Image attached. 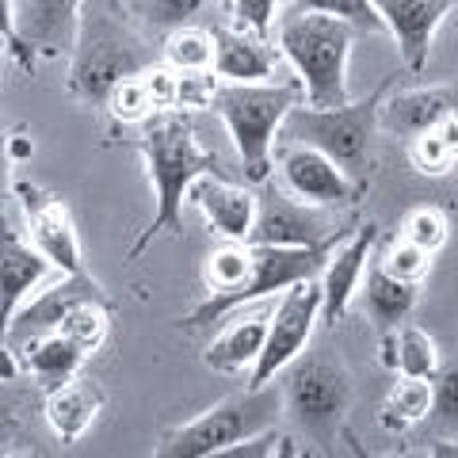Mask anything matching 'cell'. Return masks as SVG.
I'll list each match as a JSON object with an SVG mask.
<instances>
[{
    "label": "cell",
    "mask_w": 458,
    "mask_h": 458,
    "mask_svg": "<svg viewBox=\"0 0 458 458\" xmlns=\"http://www.w3.org/2000/svg\"><path fill=\"white\" fill-rule=\"evenodd\" d=\"M134 146L146 161V176L153 188V218L138 233V241L126 252V260H138L157 237H180L183 233V203L199 176L222 172L218 153H210L199 141L191 119L183 111H157L153 119L138 126Z\"/></svg>",
    "instance_id": "obj_1"
},
{
    "label": "cell",
    "mask_w": 458,
    "mask_h": 458,
    "mask_svg": "<svg viewBox=\"0 0 458 458\" xmlns=\"http://www.w3.org/2000/svg\"><path fill=\"white\" fill-rule=\"evenodd\" d=\"M279 54L294 65L298 89L310 107H340L348 104V62L355 27L325 12H291L279 27Z\"/></svg>",
    "instance_id": "obj_2"
},
{
    "label": "cell",
    "mask_w": 458,
    "mask_h": 458,
    "mask_svg": "<svg viewBox=\"0 0 458 458\" xmlns=\"http://www.w3.org/2000/svg\"><path fill=\"white\" fill-rule=\"evenodd\" d=\"M157 57L146 47L131 23L114 16V8H89L81 12V31L73 42V62H69V92L81 104L99 107L111 89L126 77L141 73Z\"/></svg>",
    "instance_id": "obj_3"
},
{
    "label": "cell",
    "mask_w": 458,
    "mask_h": 458,
    "mask_svg": "<svg viewBox=\"0 0 458 458\" xmlns=\"http://www.w3.org/2000/svg\"><path fill=\"white\" fill-rule=\"evenodd\" d=\"M302 89L298 84H225L218 81L210 99V111L225 123L233 149L245 165V180L249 183H267L271 168H276V141H279V126L286 119Z\"/></svg>",
    "instance_id": "obj_4"
},
{
    "label": "cell",
    "mask_w": 458,
    "mask_h": 458,
    "mask_svg": "<svg viewBox=\"0 0 458 458\" xmlns=\"http://www.w3.org/2000/svg\"><path fill=\"white\" fill-rule=\"evenodd\" d=\"M283 412V390L279 382L267 386H245L241 394L222 397L218 405H210L207 412H199L195 420L168 428L157 439L153 454L157 458H210L225 454L229 447L252 439L264 428H276Z\"/></svg>",
    "instance_id": "obj_5"
},
{
    "label": "cell",
    "mask_w": 458,
    "mask_h": 458,
    "mask_svg": "<svg viewBox=\"0 0 458 458\" xmlns=\"http://www.w3.org/2000/svg\"><path fill=\"white\" fill-rule=\"evenodd\" d=\"M390 84L394 81H382L370 96L348 99V104H340V107L294 104L279 126V141H298V146H313V149L328 153L352 180H360L367 188L370 146H375V131H378V104Z\"/></svg>",
    "instance_id": "obj_6"
},
{
    "label": "cell",
    "mask_w": 458,
    "mask_h": 458,
    "mask_svg": "<svg viewBox=\"0 0 458 458\" xmlns=\"http://www.w3.org/2000/svg\"><path fill=\"white\" fill-rule=\"evenodd\" d=\"M283 412L313 443H333L344 432V417L352 409V375L328 348L302 352L294 363H286L279 375Z\"/></svg>",
    "instance_id": "obj_7"
},
{
    "label": "cell",
    "mask_w": 458,
    "mask_h": 458,
    "mask_svg": "<svg viewBox=\"0 0 458 458\" xmlns=\"http://www.w3.org/2000/svg\"><path fill=\"white\" fill-rule=\"evenodd\" d=\"M348 237V233H344ZM336 237V241H344ZM336 241H325V245H310V249H286V245H252V264L245 271L233 291H222V294H207L195 310H188L183 318L176 321L180 328H203L214 325L237 313L241 306H252V302H267L276 298L279 291H286L291 283H302V279H318L321 267L328 260V252L336 249Z\"/></svg>",
    "instance_id": "obj_8"
},
{
    "label": "cell",
    "mask_w": 458,
    "mask_h": 458,
    "mask_svg": "<svg viewBox=\"0 0 458 458\" xmlns=\"http://www.w3.org/2000/svg\"><path fill=\"white\" fill-rule=\"evenodd\" d=\"M318 321H321V283L318 279H302L279 291V302L271 306V318H267L260 360L249 370V386L276 382L286 370V363H294L310 348V336L318 328Z\"/></svg>",
    "instance_id": "obj_9"
},
{
    "label": "cell",
    "mask_w": 458,
    "mask_h": 458,
    "mask_svg": "<svg viewBox=\"0 0 458 458\" xmlns=\"http://www.w3.org/2000/svg\"><path fill=\"white\" fill-rule=\"evenodd\" d=\"M54 271V264L42 256L31 241L20 237L12 225L0 229V382H12L20 375V360L8 348V328L20 306L31 298L42 279Z\"/></svg>",
    "instance_id": "obj_10"
},
{
    "label": "cell",
    "mask_w": 458,
    "mask_h": 458,
    "mask_svg": "<svg viewBox=\"0 0 458 458\" xmlns=\"http://www.w3.org/2000/svg\"><path fill=\"white\" fill-rule=\"evenodd\" d=\"M276 161H279V176L283 188L294 199H302L310 207L321 210H336V207H352L363 195V183L352 180L333 157L313 149V146H298V141H279L276 146Z\"/></svg>",
    "instance_id": "obj_11"
},
{
    "label": "cell",
    "mask_w": 458,
    "mask_h": 458,
    "mask_svg": "<svg viewBox=\"0 0 458 458\" xmlns=\"http://www.w3.org/2000/svg\"><path fill=\"white\" fill-rule=\"evenodd\" d=\"M344 237V229L333 222V214L321 207H310L291 191H264L256 195V218H252V245H286V249H310L325 241Z\"/></svg>",
    "instance_id": "obj_12"
},
{
    "label": "cell",
    "mask_w": 458,
    "mask_h": 458,
    "mask_svg": "<svg viewBox=\"0 0 458 458\" xmlns=\"http://www.w3.org/2000/svg\"><path fill=\"white\" fill-rule=\"evenodd\" d=\"M12 191L23 199L27 241H31V245L54 264V271H62V276H81L84 256H81L77 222H73V214H69V207L57 195L38 191V188H31V183H23V180L12 183Z\"/></svg>",
    "instance_id": "obj_13"
},
{
    "label": "cell",
    "mask_w": 458,
    "mask_h": 458,
    "mask_svg": "<svg viewBox=\"0 0 458 458\" xmlns=\"http://www.w3.org/2000/svg\"><path fill=\"white\" fill-rule=\"evenodd\" d=\"M81 12L84 0H12V23L27 57L38 62V57L73 54Z\"/></svg>",
    "instance_id": "obj_14"
},
{
    "label": "cell",
    "mask_w": 458,
    "mask_h": 458,
    "mask_svg": "<svg viewBox=\"0 0 458 458\" xmlns=\"http://www.w3.org/2000/svg\"><path fill=\"white\" fill-rule=\"evenodd\" d=\"M370 4L382 16L386 31L394 35L405 69L409 73H424L439 23L458 8V0H370Z\"/></svg>",
    "instance_id": "obj_15"
},
{
    "label": "cell",
    "mask_w": 458,
    "mask_h": 458,
    "mask_svg": "<svg viewBox=\"0 0 458 458\" xmlns=\"http://www.w3.org/2000/svg\"><path fill=\"white\" fill-rule=\"evenodd\" d=\"M378 241V225L367 222L360 225L355 233H348L344 241H336V249L328 252V260L321 267V321L325 325H336L344 321V313L352 310L355 294H360V283H363V271L370 264V249Z\"/></svg>",
    "instance_id": "obj_16"
},
{
    "label": "cell",
    "mask_w": 458,
    "mask_h": 458,
    "mask_svg": "<svg viewBox=\"0 0 458 458\" xmlns=\"http://www.w3.org/2000/svg\"><path fill=\"white\" fill-rule=\"evenodd\" d=\"M214 77L225 84H264L276 77L279 50L267 47V38L241 31L233 23L214 27Z\"/></svg>",
    "instance_id": "obj_17"
},
{
    "label": "cell",
    "mask_w": 458,
    "mask_h": 458,
    "mask_svg": "<svg viewBox=\"0 0 458 458\" xmlns=\"http://www.w3.org/2000/svg\"><path fill=\"white\" fill-rule=\"evenodd\" d=\"M188 199L199 210H203L207 225L222 241H249L252 218H256V195L249 188L225 180L222 172H210V176H199L191 183Z\"/></svg>",
    "instance_id": "obj_18"
},
{
    "label": "cell",
    "mask_w": 458,
    "mask_h": 458,
    "mask_svg": "<svg viewBox=\"0 0 458 458\" xmlns=\"http://www.w3.org/2000/svg\"><path fill=\"white\" fill-rule=\"evenodd\" d=\"M267 318H271V306H264V302H252V310L241 306L237 318L207 344L203 367L214 370V375H249L256 360H260V348L267 336Z\"/></svg>",
    "instance_id": "obj_19"
},
{
    "label": "cell",
    "mask_w": 458,
    "mask_h": 458,
    "mask_svg": "<svg viewBox=\"0 0 458 458\" xmlns=\"http://www.w3.org/2000/svg\"><path fill=\"white\" fill-rule=\"evenodd\" d=\"M458 107V96L443 84H417V89H386L378 104V126L397 138H417Z\"/></svg>",
    "instance_id": "obj_20"
},
{
    "label": "cell",
    "mask_w": 458,
    "mask_h": 458,
    "mask_svg": "<svg viewBox=\"0 0 458 458\" xmlns=\"http://www.w3.org/2000/svg\"><path fill=\"white\" fill-rule=\"evenodd\" d=\"M99 412H104V390L92 378H81V375L47 390V405H42V417H47L50 432L62 443H81L92 432Z\"/></svg>",
    "instance_id": "obj_21"
},
{
    "label": "cell",
    "mask_w": 458,
    "mask_h": 458,
    "mask_svg": "<svg viewBox=\"0 0 458 458\" xmlns=\"http://www.w3.org/2000/svg\"><path fill=\"white\" fill-rule=\"evenodd\" d=\"M360 298H363V310L370 325L378 333H394L397 325L409 321V313L417 310V298H420V283H405V279H394L378 260L367 264L363 271V283H360Z\"/></svg>",
    "instance_id": "obj_22"
},
{
    "label": "cell",
    "mask_w": 458,
    "mask_h": 458,
    "mask_svg": "<svg viewBox=\"0 0 458 458\" xmlns=\"http://www.w3.org/2000/svg\"><path fill=\"white\" fill-rule=\"evenodd\" d=\"M16 360H20V370H27L42 390H54V386H62L65 378H73L81 375V367H84V355L81 348L69 336L62 333H42V336H31V340H23L16 344Z\"/></svg>",
    "instance_id": "obj_23"
},
{
    "label": "cell",
    "mask_w": 458,
    "mask_h": 458,
    "mask_svg": "<svg viewBox=\"0 0 458 458\" xmlns=\"http://www.w3.org/2000/svg\"><path fill=\"white\" fill-rule=\"evenodd\" d=\"M382 363L397 375L436 378L439 370V344L417 325H397L394 333H382Z\"/></svg>",
    "instance_id": "obj_24"
},
{
    "label": "cell",
    "mask_w": 458,
    "mask_h": 458,
    "mask_svg": "<svg viewBox=\"0 0 458 458\" xmlns=\"http://www.w3.org/2000/svg\"><path fill=\"white\" fill-rule=\"evenodd\" d=\"M428 409H432V378H417V375H397V382L390 386L382 409H378V424L390 436L409 432L428 420Z\"/></svg>",
    "instance_id": "obj_25"
},
{
    "label": "cell",
    "mask_w": 458,
    "mask_h": 458,
    "mask_svg": "<svg viewBox=\"0 0 458 458\" xmlns=\"http://www.w3.org/2000/svg\"><path fill=\"white\" fill-rule=\"evenodd\" d=\"M107 328H111V302L107 298H89V302H77L73 310L57 321L54 333H62L77 344L84 355H92L104 348L107 340Z\"/></svg>",
    "instance_id": "obj_26"
},
{
    "label": "cell",
    "mask_w": 458,
    "mask_h": 458,
    "mask_svg": "<svg viewBox=\"0 0 458 458\" xmlns=\"http://www.w3.org/2000/svg\"><path fill=\"white\" fill-rule=\"evenodd\" d=\"M165 65H172L176 73H203L214 65V35L195 23L172 27L165 35Z\"/></svg>",
    "instance_id": "obj_27"
},
{
    "label": "cell",
    "mask_w": 458,
    "mask_h": 458,
    "mask_svg": "<svg viewBox=\"0 0 458 458\" xmlns=\"http://www.w3.org/2000/svg\"><path fill=\"white\" fill-rule=\"evenodd\" d=\"M252 264V245L249 241H222L218 249L207 256L203 264V283L210 294H222V291H233V286L245 279V271Z\"/></svg>",
    "instance_id": "obj_28"
},
{
    "label": "cell",
    "mask_w": 458,
    "mask_h": 458,
    "mask_svg": "<svg viewBox=\"0 0 458 458\" xmlns=\"http://www.w3.org/2000/svg\"><path fill=\"white\" fill-rule=\"evenodd\" d=\"M104 107H107L114 126H141L146 119H153V114H157L153 96L146 89V81H141V73H134V77H126V81L114 84L111 96L104 99Z\"/></svg>",
    "instance_id": "obj_29"
},
{
    "label": "cell",
    "mask_w": 458,
    "mask_h": 458,
    "mask_svg": "<svg viewBox=\"0 0 458 458\" xmlns=\"http://www.w3.org/2000/svg\"><path fill=\"white\" fill-rule=\"evenodd\" d=\"M428 424H432L436 439L458 436V363L439 367L432 378V409H428Z\"/></svg>",
    "instance_id": "obj_30"
},
{
    "label": "cell",
    "mask_w": 458,
    "mask_h": 458,
    "mask_svg": "<svg viewBox=\"0 0 458 458\" xmlns=\"http://www.w3.org/2000/svg\"><path fill=\"white\" fill-rule=\"evenodd\" d=\"M210 0H134L131 4V16L149 27V31H172V27H183L191 23L199 12H203Z\"/></svg>",
    "instance_id": "obj_31"
},
{
    "label": "cell",
    "mask_w": 458,
    "mask_h": 458,
    "mask_svg": "<svg viewBox=\"0 0 458 458\" xmlns=\"http://www.w3.org/2000/svg\"><path fill=\"white\" fill-rule=\"evenodd\" d=\"M397 237H405V241H412L417 249H424V252L436 256L443 245H447L451 222H447V214H443L439 207H412L405 218H401Z\"/></svg>",
    "instance_id": "obj_32"
},
{
    "label": "cell",
    "mask_w": 458,
    "mask_h": 458,
    "mask_svg": "<svg viewBox=\"0 0 458 458\" xmlns=\"http://www.w3.org/2000/svg\"><path fill=\"white\" fill-rule=\"evenodd\" d=\"M378 264L390 271L394 279L424 283V276L432 271V252L417 249V245H412V241H405V237H394L390 245H386V252L378 256Z\"/></svg>",
    "instance_id": "obj_33"
},
{
    "label": "cell",
    "mask_w": 458,
    "mask_h": 458,
    "mask_svg": "<svg viewBox=\"0 0 458 458\" xmlns=\"http://www.w3.org/2000/svg\"><path fill=\"white\" fill-rule=\"evenodd\" d=\"M294 4H298V12H325V16H336L344 23H352L355 31H386V23L370 0H294Z\"/></svg>",
    "instance_id": "obj_34"
},
{
    "label": "cell",
    "mask_w": 458,
    "mask_h": 458,
    "mask_svg": "<svg viewBox=\"0 0 458 458\" xmlns=\"http://www.w3.org/2000/svg\"><path fill=\"white\" fill-rule=\"evenodd\" d=\"M409 161L420 176H447V172L458 165L436 131H424L417 138H409Z\"/></svg>",
    "instance_id": "obj_35"
},
{
    "label": "cell",
    "mask_w": 458,
    "mask_h": 458,
    "mask_svg": "<svg viewBox=\"0 0 458 458\" xmlns=\"http://www.w3.org/2000/svg\"><path fill=\"white\" fill-rule=\"evenodd\" d=\"M229 16H233V27H241V31L271 38L276 16H279V0H229Z\"/></svg>",
    "instance_id": "obj_36"
},
{
    "label": "cell",
    "mask_w": 458,
    "mask_h": 458,
    "mask_svg": "<svg viewBox=\"0 0 458 458\" xmlns=\"http://www.w3.org/2000/svg\"><path fill=\"white\" fill-rule=\"evenodd\" d=\"M291 436L286 432H276V428H264V432H256L252 439L237 443V447H229L225 454L229 458H276V454H298V447H291Z\"/></svg>",
    "instance_id": "obj_37"
},
{
    "label": "cell",
    "mask_w": 458,
    "mask_h": 458,
    "mask_svg": "<svg viewBox=\"0 0 458 458\" xmlns=\"http://www.w3.org/2000/svg\"><path fill=\"white\" fill-rule=\"evenodd\" d=\"M214 89H218V77H214V69H203V73H180L176 111H199V107H210Z\"/></svg>",
    "instance_id": "obj_38"
},
{
    "label": "cell",
    "mask_w": 458,
    "mask_h": 458,
    "mask_svg": "<svg viewBox=\"0 0 458 458\" xmlns=\"http://www.w3.org/2000/svg\"><path fill=\"white\" fill-rule=\"evenodd\" d=\"M12 168H16V161H12L8 153V131L0 126V229L8 225V195H12Z\"/></svg>",
    "instance_id": "obj_39"
},
{
    "label": "cell",
    "mask_w": 458,
    "mask_h": 458,
    "mask_svg": "<svg viewBox=\"0 0 458 458\" xmlns=\"http://www.w3.org/2000/svg\"><path fill=\"white\" fill-rule=\"evenodd\" d=\"M0 38L8 42V54H16V62L23 69H35V62L23 50V42L16 38V23H12V0H0Z\"/></svg>",
    "instance_id": "obj_40"
},
{
    "label": "cell",
    "mask_w": 458,
    "mask_h": 458,
    "mask_svg": "<svg viewBox=\"0 0 458 458\" xmlns=\"http://www.w3.org/2000/svg\"><path fill=\"white\" fill-rule=\"evenodd\" d=\"M432 131L443 138V146H447L451 149V157H454V161H458V107L454 111H447V114H443V119L432 126Z\"/></svg>",
    "instance_id": "obj_41"
},
{
    "label": "cell",
    "mask_w": 458,
    "mask_h": 458,
    "mask_svg": "<svg viewBox=\"0 0 458 458\" xmlns=\"http://www.w3.org/2000/svg\"><path fill=\"white\" fill-rule=\"evenodd\" d=\"M114 4H123V8H131V4H134V0H114Z\"/></svg>",
    "instance_id": "obj_42"
},
{
    "label": "cell",
    "mask_w": 458,
    "mask_h": 458,
    "mask_svg": "<svg viewBox=\"0 0 458 458\" xmlns=\"http://www.w3.org/2000/svg\"><path fill=\"white\" fill-rule=\"evenodd\" d=\"M4 50H8V42H4V38H0V54H4Z\"/></svg>",
    "instance_id": "obj_43"
}]
</instances>
